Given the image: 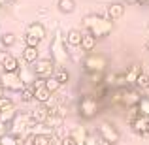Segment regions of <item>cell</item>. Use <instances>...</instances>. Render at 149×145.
Returning a JSON list of instances; mask_svg holds the SVG:
<instances>
[{
	"label": "cell",
	"instance_id": "1",
	"mask_svg": "<svg viewBox=\"0 0 149 145\" xmlns=\"http://www.w3.org/2000/svg\"><path fill=\"white\" fill-rule=\"evenodd\" d=\"M83 26H85L87 32H91L93 36L96 38V40H104V38H108L109 34L113 32V28H115L113 21H109L108 17L98 15V13L85 15V17H83Z\"/></svg>",
	"mask_w": 149,
	"mask_h": 145
},
{
	"label": "cell",
	"instance_id": "2",
	"mask_svg": "<svg viewBox=\"0 0 149 145\" xmlns=\"http://www.w3.org/2000/svg\"><path fill=\"white\" fill-rule=\"evenodd\" d=\"M49 53H51V60L55 62V66H66L70 62V53L66 51V44H64V36H62L61 28L55 30L53 40L49 44Z\"/></svg>",
	"mask_w": 149,
	"mask_h": 145
},
{
	"label": "cell",
	"instance_id": "3",
	"mask_svg": "<svg viewBox=\"0 0 149 145\" xmlns=\"http://www.w3.org/2000/svg\"><path fill=\"white\" fill-rule=\"evenodd\" d=\"M100 105L102 104L93 94H81L79 96V102H77V113H79L81 119L93 121L100 113Z\"/></svg>",
	"mask_w": 149,
	"mask_h": 145
},
{
	"label": "cell",
	"instance_id": "4",
	"mask_svg": "<svg viewBox=\"0 0 149 145\" xmlns=\"http://www.w3.org/2000/svg\"><path fill=\"white\" fill-rule=\"evenodd\" d=\"M34 124V121L30 119L29 113L25 111H15V117L11 119V123L8 124V132L13 136H25L29 139V130Z\"/></svg>",
	"mask_w": 149,
	"mask_h": 145
},
{
	"label": "cell",
	"instance_id": "5",
	"mask_svg": "<svg viewBox=\"0 0 149 145\" xmlns=\"http://www.w3.org/2000/svg\"><path fill=\"white\" fill-rule=\"evenodd\" d=\"M85 74H106L108 72V58L100 53H85V58L81 62Z\"/></svg>",
	"mask_w": 149,
	"mask_h": 145
},
{
	"label": "cell",
	"instance_id": "6",
	"mask_svg": "<svg viewBox=\"0 0 149 145\" xmlns=\"http://www.w3.org/2000/svg\"><path fill=\"white\" fill-rule=\"evenodd\" d=\"M96 136L100 138V142L104 145H117L121 139V134L117 130V126L109 121H102L96 128Z\"/></svg>",
	"mask_w": 149,
	"mask_h": 145
},
{
	"label": "cell",
	"instance_id": "7",
	"mask_svg": "<svg viewBox=\"0 0 149 145\" xmlns=\"http://www.w3.org/2000/svg\"><path fill=\"white\" fill-rule=\"evenodd\" d=\"M0 87L4 91H11V92H19L25 83L21 81V77L17 76V72H2L0 74Z\"/></svg>",
	"mask_w": 149,
	"mask_h": 145
},
{
	"label": "cell",
	"instance_id": "8",
	"mask_svg": "<svg viewBox=\"0 0 149 145\" xmlns=\"http://www.w3.org/2000/svg\"><path fill=\"white\" fill-rule=\"evenodd\" d=\"M30 68H32V72H34L36 77L47 79V77H51L55 74V68H57V66H55V62L51 60V58H38Z\"/></svg>",
	"mask_w": 149,
	"mask_h": 145
},
{
	"label": "cell",
	"instance_id": "9",
	"mask_svg": "<svg viewBox=\"0 0 149 145\" xmlns=\"http://www.w3.org/2000/svg\"><path fill=\"white\" fill-rule=\"evenodd\" d=\"M0 66H2L4 72H19V68H21V60H19L17 57H13L10 51H6L2 47V49H0Z\"/></svg>",
	"mask_w": 149,
	"mask_h": 145
},
{
	"label": "cell",
	"instance_id": "10",
	"mask_svg": "<svg viewBox=\"0 0 149 145\" xmlns=\"http://www.w3.org/2000/svg\"><path fill=\"white\" fill-rule=\"evenodd\" d=\"M128 126H130V130L134 132L136 136H140V138H147V136H149V117H143V115L138 113V115L128 123Z\"/></svg>",
	"mask_w": 149,
	"mask_h": 145
},
{
	"label": "cell",
	"instance_id": "11",
	"mask_svg": "<svg viewBox=\"0 0 149 145\" xmlns=\"http://www.w3.org/2000/svg\"><path fill=\"white\" fill-rule=\"evenodd\" d=\"M140 98H142V94H140V91L136 87H125L123 89V94H121V105L123 108H136L140 102Z\"/></svg>",
	"mask_w": 149,
	"mask_h": 145
},
{
	"label": "cell",
	"instance_id": "12",
	"mask_svg": "<svg viewBox=\"0 0 149 145\" xmlns=\"http://www.w3.org/2000/svg\"><path fill=\"white\" fill-rule=\"evenodd\" d=\"M25 34H29V36H34V38H38V40L42 42L45 36H47V28H45V25H44V23L34 21V23H30V25L26 26Z\"/></svg>",
	"mask_w": 149,
	"mask_h": 145
},
{
	"label": "cell",
	"instance_id": "13",
	"mask_svg": "<svg viewBox=\"0 0 149 145\" xmlns=\"http://www.w3.org/2000/svg\"><path fill=\"white\" fill-rule=\"evenodd\" d=\"M142 72H143L142 64H130L127 70H125L123 76H125V79H127V85H128V87H134L136 79L140 77V74H142Z\"/></svg>",
	"mask_w": 149,
	"mask_h": 145
},
{
	"label": "cell",
	"instance_id": "14",
	"mask_svg": "<svg viewBox=\"0 0 149 145\" xmlns=\"http://www.w3.org/2000/svg\"><path fill=\"white\" fill-rule=\"evenodd\" d=\"M47 117H49V105L47 104H40L36 109L30 111V119H32L36 124H44Z\"/></svg>",
	"mask_w": 149,
	"mask_h": 145
},
{
	"label": "cell",
	"instance_id": "15",
	"mask_svg": "<svg viewBox=\"0 0 149 145\" xmlns=\"http://www.w3.org/2000/svg\"><path fill=\"white\" fill-rule=\"evenodd\" d=\"M123 15H125V4L123 2H111L108 6V15L106 17L109 21H119Z\"/></svg>",
	"mask_w": 149,
	"mask_h": 145
},
{
	"label": "cell",
	"instance_id": "16",
	"mask_svg": "<svg viewBox=\"0 0 149 145\" xmlns=\"http://www.w3.org/2000/svg\"><path fill=\"white\" fill-rule=\"evenodd\" d=\"M96 38L93 36L91 32H81V42H79V49L83 51V53H91L93 49L96 47Z\"/></svg>",
	"mask_w": 149,
	"mask_h": 145
},
{
	"label": "cell",
	"instance_id": "17",
	"mask_svg": "<svg viewBox=\"0 0 149 145\" xmlns=\"http://www.w3.org/2000/svg\"><path fill=\"white\" fill-rule=\"evenodd\" d=\"M40 58V53H38V47H32V45H25L21 51V60L25 64H34V62Z\"/></svg>",
	"mask_w": 149,
	"mask_h": 145
},
{
	"label": "cell",
	"instance_id": "18",
	"mask_svg": "<svg viewBox=\"0 0 149 145\" xmlns=\"http://www.w3.org/2000/svg\"><path fill=\"white\" fill-rule=\"evenodd\" d=\"M51 92L45 89V85H38V87H34V100L38 102V104H47V102H51Z\"/></svg>",
	"mask_w": 149,
	"mask_h": 145
},
{
	"label": "cell",
	"instance_id": "19",
	"mask_svg": "<svg viewBox=\"0 0 149 145\" xmlns=\"http://www.w3.org/2000/svg\"><path fill=\"white\" fill-rule=\"evenodd\" d=\"M87 134H89V132H87V128H85L83 124H76V126H72V130H70V136L77 142V145H83L85 143Z\"/></svg>",
	"mask_w": 149,
	"mask_h": 145
},
{
	"label": "cell",
	"instance_id": "20",
	"mask_svg": "<svg viewBox=\"0 0 149 145\" xmlns=\"http://www.w3.org/2000/svg\"><path fill=\"white\" fill-rule=\"evenodd\" d=\"M79 42H81V32L77 28H70L68 34L64 36V44L68 47H79Z\"/></svg>",
	"mask_w": 149,
	"mask_h": 145
},
{
	"label": "cell",
	"instance_id": "21",
	"mask_svg": "<svg viewBox=\"0 0 149 145\" xmlns=\"http://www.w3.org/2000/svg\"><path fill=\"white\" fill-rule=\"evenodd\" d=\"M29 64H25V66H21L19 68V72H17V76L21 77V81L25 85H30L34 79H36V76H34V72H32V68H26Z\"/></svg>",
	"mask_w": 149,
	"mask_h": 145
},
{
	"label": "cell",
	"instance_id": "22",
	"mask_svg": "<svg viewBox=\"0 0 149 145\" xmlns=\"http://www.w3.org/2000/svg\"><path fill=\"white\" fill-rule=\"evenodd\" d=\"M57 10L64 15H70L76 11V0H58L57 2Z\"/></svg>",
	"mask_w": 149,
	"mask_h": 145
},
{
	"label": "cell",
	"instance_id": "23",
	"mask_svg": "<svg viewBox=\"0 0 149 145\" xmlns=\"http://www.w3.org/2000/svg\"><path fill=\"white\" fill-rule=\"evenodd\" d=\"M53 77H55V79H57L61 85H66V83L70 81V72H68V68H66V66H57V68H55Z\"/></svg>",
	"mask_w": 149,
	"mask_h": 145
},
{
	"label": "cell",
	"instance_id": "24",
	"mask_svg": "<svg viewBox=\"0 0 149 145\" xmlns=\"http://www.w3.org/2000/svg\"><path fill=\"white\" fill-rule=\"evenodd\" d=\"M15 111H17V109H15V105H11V108H6V109H0V123L8 126V124L11 123V119L15 117Z\"/></svg>",
	"mask_w": 149,
	"mask_h": 145
},
{
	"label": "cell",
	"instance_id": "25",
	"mask_svg": "<svg viewBox=\"0 0 149 145\" xmlns=\"http://www.w3.org/2000/svg\"><path fill=\"white\" fill-rule=\"evenodd\" d=\"M51 139L49 134H42V132H36V134L30 136V143L32 145H47Z\"/></svg>",
	"mask_w": 149,
	"mask_h": 145
},
{
	"label": "cell",
	"instance_id": "26",
	"mask_svg": "<svg viewBox=\"0 0 149 145\" xmlns=\"http://www.w3.org/2000/svg\"><path fill=\"white\" fill-rule=\"evenodd\" d=\"M15 42H17V38H15V34H11V32H6V34H2V36H0V44H2L4 49L13 47Z\"/></svg>",
	"mask_w": 149,
	"mask_h": 145
},
{
	"label": "cell",
	"instance_id": "27",
	"mask_svg": "<svg viewBox=\"0 0 149 145\" xmlns=\"http://www.w3.org/2000/svg\"><path fill=\"white\" fill-rule=\"evenodd\" d=\"M136 109H138L140 115L143 117H149V96H142L138 102V105H136Z\"/></svg>",
	"mask_w": 149,
	"mask_h": 145
},
{
	"label": "cell",
	"instance_id": "28",
	"mask_svg": "<svg viewBox=\"0 0 149 145\" xmlns=\"http://www.w3.org/2000/svg\"><path fill=\"white\" fill-rule=\"evenodd\" d=\"M44 85H45V89H47V91L51 92V94H55V92H57L58 89L62 87V85L58 83V81L55 79L53 76H51V77H47V79H44Z\"/></svg>",
	"mask_w": 149,
	"mask_h": 145
},
{
	"label": "cell",
	"instance_id": "29",
	"mask_svg": "<svg viewBox=\"0 0 149 145\" xmlns=\"http://www.w3.org/2000/svg\"><path fill=\"white\" fill-rule=\"evenodd\" d=\"M19 94H21V102H32L34 100V89L30 87V85H25V87L19 91Z\"/></svg>",
	"mask_w": 149,
	"mask_h": 145
},
{
	"label": "cell",
	"instance_id": "30",
	"mask_svg": "<svg viewBox=\"0 0 149 145\" xmlns=\"http://www.w3.org/2000/svg\"><path fill=\"white\" fill-rule=\"evenodd\" d=\"M134 87L136 89H149V76L147 74H140V77L136 79V83H134Z\"/></svg>",
	"mask_w": 149,
	"mask_h": 145
},
{
	"label": "cell",
	"instance_id": "31",
	"mask_svg": "<svg viewBox=\"0 0 149 145\" xmlns=\"http://www.w3.org/2000/svg\"><path fill=\"white\" fill-rule=\"evenodd\" d=\"M0 145H15V136L6 132L4 136H0Z\"/></svg>",
	"mask_w": 149,
	"mask_h": 145
},
{
	"label": "cell",
	"instance_id": "32",
	"mask_svg": "<svg viewBox=\"0 0 149 145\" xmlns=\"http://www.w3.org/2000/svg\"><path fill=\"white\" fill-rule=\"evenodd\" d=\"M23 40H25V45H32V47H38V45H40V40L34 38V36H29V34H25Z\"/></svg>",
	"mask_w": 149,
	"mask_h": 145
},
{
	"label": "cell",
	"instance_id": "33",
	"mask_svg": "<svg viewBox=\"0 0 149 145\" xmlns=\"http://www.w3.org/2000/svg\"><path fill=\"white\" fill-rule=\"evenodd\" d=\"M13 105V100L10 96H2L0 98V109H6V108H11Z\"/></svg>",
	"mask_w": 149,
	"mask_h": 145
},
{
	"label": "cell",
	"instance_id": "34",
	"mask_svg": "<svg viewBox=\"0 0 149 145\" xmlns=\"http://www.w3.org/2000/svg\"><path fill=\"white\" fill-rule=\"evenodd\" d=\"M61 145H77V142H76V139H74L72 136L68 134V136H64V138L61 139Z\"/></svg>",
	"mask_w": 149,
	"mask_h": 145
},
{
	"label": "cell",
	"instance_id": "35",
	"mask_svg": "<svg viewBox=\"0 0 149 145\" xmlns=\"http://www.w3.org/2000/svg\"><path fill=\"white\" fill-rule=\"evenodd\" d=\"M26 143H29V139L25 136H15V145H26Z\"/></svg>",
	"mask_w": 149,
	"mask_h": 145
},
{
	"label": "cell",
	"instance_id": "36",
	"mask_svg": "<svg viewBox=\"0 0 149 145\" xmlns=\"http://www.w3.org/2000/svg\"><path fill=\"white\" fill-rule=\"evenodd\" d=\"M47 145H58V143H57V138H55V134L51 136V139H49V143H47Z\"/></svg>",
	"mask_w": 149,
	"mask_h": 145
},
{
	"label": "cell",
	"instance_id": "37",
	"mask_svg": "<svg viewBox=\"0 0 149 145\" xmlns=\"http://www.w3.org/2000/svg\"><path fill=\"white\" fill-rule=\"evenodd\" d=\"M123 4H130V6H134V4H138V0H123Z\"/></svg>",
	"mask_w": 149,
	"mask_h": 145
},
{
	"label": "cell",
	"instance_id": "38",
	"mask_svg": "<svg viewBox=\"0 0 149 145\" xmlns=\"http://www.w3.org/2000/svg\"><path fill=\"white\" fill-rule=\"evenodd\" d=\"M140 6H149V0H138Z\"/></svg>",
	"mask_w": 149,
	"mask_h": 145
},
{
	"label": "cell",
	"instance_id": "39",
	"mask_svg": "<svg viewBox=\"0 0 149 145\" xmlns=\"http://www.w3.org/2000/svg\"><path fill=\"white\" fill-rule=\"evenodd\" d=\"M2 96H6V91H4V89L0 87V98H2Z\"/></svg>",
	"mask_w": 149,
	"mask_h": 145
},
{
	"label": "cell",
	"instance_id": "40",
	"mask_svg": "<svg viewBox=\"0 0 149 145\" xmlns=\"http://www.w3.org/2000/svg\"><path fill=\"white\" fill-rule=\"evenodd\" d=\"M15 2H19V0H6V4H15Z\"/></svg>",
	"mask_w": 149,
	"mask_h": 145
},
{
	"label": "cell",
	"instance_id": "41",
	"mask_svg": "<svg viewBox=\"0 0 149 145\" xmlns=\"http://www.w3.org/2000/svg\"><path fill=\"white\" fill-rule=\"evenodd\" d=\"M146 49L149 51V38H147V40H146Z\"/></svg>",
	"mask_w": 149,
	"mask_h": 145
},
{
	"label": "cell",
	"instance_id": "42",
	"mask_svg": "<svg viewBox=\"0 0 149 145\" xmlns=\"http://www.w3.org/2000/svg\"><path fill=\"white\" fill-rule=\"evenodd\" d=\"M0 49H2V44H0Z\"/></svg>",
	"mask_w": 149,
	"mask_h": 145
},
{
	"label": "cell",
	"instance_id": "43",
	"mask_svg": "<svg viewBox=\"0 0 149 145\" xmlns=\"http://www.w3.org/2000/svg\"><path fill=\"white\" fill-rule=\"evenodd\" d=\"M147 28H149V23H147Z\"/></svg>",
	"mask_w": 149,
	"mask_h": 145
}]
</instances>
